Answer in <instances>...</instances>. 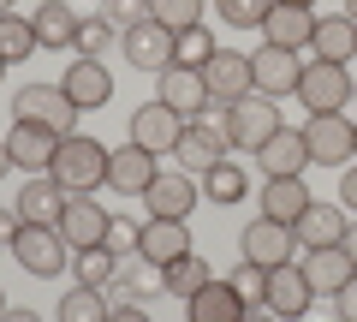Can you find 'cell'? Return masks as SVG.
<instances>
[{
	"label": "cell",
	"instance_id": "ac0fdd59",
	"mask_svg": "<svg viewBox=\"0 0 357 322\" xmlns=\"http://www.w3.org/2000/svg\"><path fill=\"white\" fill-rule=\"evenodd\" d=\"M250 78H256V90L262 96H274V102H280V96H298V78H304V66H298V54L292 48H256L250 54Z\"/></svg>",
	"mask_w": 357,
	"mask_h": 322
},
{
	"label": "cell",
	"instance_id": "f6af8a7d",
	"mask_svg": "<svg viewBox=\"0 0 357 322\" xmlns=\"http://www.w3.org/2000/svg\"><path fill=\"white\" fill-rule=\"evenodd\" d=\"M18 227H24V221H18V209H13V203H0V245H6V251H13Z\"/></svg>",
	"mask_w": 357,
	"mask_h": 322
},
{
	"label": "cell",
	"instance_id": "c3c4849f",
	"mask_svg": "<svg viewBox=\"0 0 357 322\" xmlns=\"http://www.w3.org/2000/svg\"><path fill=\"white\" fill-rule=\"evenodd\" d=\"M238 322H280V316H274V310H268V305H250V310H244Z\"/></svg>",
	"mask_w": 357,
	"mask_h": 322
},
{
	"label": "cell",
	"instance_id": "74e56055",
	"mask_svg": "<svg viewBox=\"0 0 357 322\" xmlns=\"http://www.w3.org/2000/svg\"><path fill=\"white\" fill-rule=\"evenodd\" d=\"M149 18H155V24H167V30L178 36V30L203 24V0H149Z\"/></svg>",
	"mask_w": 357,
	"mask_h": 322
},
{
	"label": "cell",
	"instance_id": "bcb514c9",
	"mask_svg": "<svg viewBox=\"0 0 357 322\" xmlns=\"http://www.w3.org/2000/svg\"><path fill=\"white\" fill-rule=\"evenodd\" d=\"M107 322H155V316H149V310H137V305H114V316H107Z\"/></svg>",
	"mask_w": 357,
	"mask_h": 322
},
{
	"label": "cell",
	"instance_id": "603a6c76",
	"mask_svg": "<svg viewBox=\"0 0 357 322\" xmlns=\"http://www.w3.org/2000/svg\"><path fill=\"white\" fill-rule=\"evenodd\" d=\"M137 251H143V257H149V263H161V269H167V263H178V257H191V227H185V221H161V215H149V221H143V239H137Z\"/></svg>",
	"mask_w": 357,
	"mask_h": 322
},
{
	"label": "cell",
	"instance_id": "836d02e7",
	"mask_svg": "<svg viewBox=\"0 0 357 322\" xmlns=\"http://www.w3.org/2000/svg\"><path fill=\"white\" fill-rule=\"evenodd\" d=\"M30 54H36V24L18 18V13H0V60L18 66V60H30Z\"/></svg>",
	"mask_w": 357,
	"mask_h": 322
},
{
	"label": "cell",
	"instance_id": "277c9868",
	"mask_svg": "<svg viewBox=\"0 0 357 322\" xmlns=\"http://www.w3.org/2000/svg\"><path fill=\"white\" fill-rule=\"evenodd\" d=\"M357 96V78L333 60H310L304 78H298V102L304 114H345V102Z\"/></svg>",
	"mask_w": 357,
	"mask_h": 322
},
{
	"label": "cell",
	"instance_id": "e575fe53",
	"mask_svg": "<svg viewBox=\"0 0 357 322\" xmlns=\"http://www.w3.org/2000/svg\"><path fill=\"white\" fill-rule=\"evenodd\" d=\"M208 281H215V269H208V263L197 257V251H191V257H178V263H167V293H173V298L203 293Z\"/></svg>",
	"mask_w": 357,
	"mask_h": 322
},
{
	"label": "cell",
	"instance_id": "7402d4cb",
	"mask_svg": "<svg viewBox=\"0 0 357 322\" xmlns=\"http://www.w3.org/2000/svg\"><path fill=\"white\" fill-rule=\"evenodd\" d=\"M155 293H167V269L161 263H149L137 251V257H119V281L107 286V298L114 305H137V298H155Z\"/></svg>",
	"mask_w": 357,
	"mask_h": 322
},
{
	"label": "cell",
	"instance_id": "681fc988",
	"mask_svg": "<svg viewBox=\"0 0 357 322\" xmlns=\"http://www.w3.org/2000/svg\"><path fill=\"white\" fill-rule=\"evenodd\" d=\"M345 257L357 263V221H351V227H345Z\"/></svg>",
	"mask_w": 357,
	"mask_h": 322
},
{
	"label": "cell",
	"instance_id": "d6986e66",
	"mask_svg": "<svg viewBox=\"0 0 357 322\" xmlns=\"http://www.w3.org/2000/svg\"><path fill=\"white\" fill-rule=\"evenodd\" d=\"M256 161H262L268 180H304L310 168V149H304V126H280L274 138L256 149Z\"/></svg>",
	"mask_w": 357,
	"mask_h": 322
},
{
	"label": "cell",
	"instance_id": "44dd1931",
	"mask_svg": "<svg viewBox=\"0 0 357 322\" xmlns=\"http://www.w3.org/2000/svg\"><path fill=\"white\" fill-rule=\"evenodd\" d=\"M345 227H351V215H345L340 203H310L304 215H298V251H328V245H345Z\"/></svg>",
	"mask_w": 357,
	"mask_h": 322
},
{
	"label": "cell",
	"instance_id": "d6a6232c",
	"mask_svg": "<svg viewBox=\"0 0 357 322\" xmlns=\"http://www.w3.org/2000/svg\"><path fill=\"white\" fill-rule=\"evenodd\" d=\"M72 281H77V286H102V293H107V286L119 281V257H114L107 245L72 251Z\"/></svg>",
	"mask_w": 357,
	"mask_h": 322
},
{
	"label": "cell",
	"instance_id": "60d3db41",
	"mask_svg": "<svg viewBox=\"0 0 357 322\" xmlns=\"http://www.w3.org/2000/svg\"><path fill=\"white\" fill-rule=\"evenodd\" d=\"M137 239H143V221H126V215L107 221V251L114 257H137Z\"/></svg>",
	"mask_w": 357,
	"mask_h": 322
},
{
	"label": "cell",
	"instance_id": "f35d334b",
	"mask_svg": "<svg viewBox=\"0 0 357 322\" xmlns=\"http://www.w3.org/2000/svg\"><path fill=\"white\" fill-rule=\"evenodd\" d=\"M215 13L227 18L232 30H262V18L274 13V0H215Z\"/></svg>",
	"mask_w": 357,
	"mask_h": 322
},
{
	"label": "cell",
	"instance_id": "4316f807",
	"mask_svg": "<svg viewBox=\"0 0 357 322\" xmlns=\"http://www.w3.org/2000/svg\"><path fill=\"white\" fill-rule=\"evenodd\" d=\"M77 18L66 0H42L36 13H30V24H36V48H54V54H72V36H77Z\"/></svg>",
	"mask_w": 357,
	"mask_h": 322
},
{
	"label": "cell",
	"instance_id": "11a10c76",
	"mask_svg": "<svg viewBox=\"0 0 357 322\" xmlns=\"http://www.w3.org/2000/svg\"><path fill=\"white\" fill-rule=\"evenodd\" d=\"M0 310H6V286H0Z\"/></svg>",
	"mask_w": 357,
	"mask_h": 322
},
{
	"label": "cell",
	"instance_id": "4dcf8cb0",
	"mask_svg": "<svg viewBox=\"0 0 357 322\" xmlns=\"http://www.w3.org/2000/svg\"><path fill=\"white\" fill-rule=\"evenodd\" d=\"M107 316H114V298L102 286H77L72 281V293L54 298V322H107Z\"/></svg>",
	"mask_w": 357,
	"mask_h": 322
},
{
	"label": "cell",
	"instance_id": "d4e9b609",
	"mask_svg": "<svg viewBox=\"0 0 357 322\" xmlns=\"http://www.w3.org/2000/svg\"><path fill=\"white\" fill-rule=\"evenodd\" d=\"M310 36H316V13L310 6H274V13L262 18V42L268 48H310Z\"/></svg>",
	"mask_w": 357,
	"mask_h": 322
},
{
	"label": "cell",
	"instance_id": "3957f363",
	"mask_svg": "<svg viewBox=\"0 0 357 322\" xmlns=\"http://www.w3.org/2000/svg\"><path fill=\"white\" fill-rule=\"evenodd\" d=\"M304 149H310V168H351V161H357V119H345V114H310Z\"/></svg>",
	"mask_w": 357,
	"mask_h": 322
},
{
	"label": "cell",
	"instance_id": "7c38bea8",
	"mask_svg": "<svg viewBox=\"0 0 357 322\" xmlns=\"http://www.w3.org/2000/svg\"><path fill=\"white\" fill-rule=\"evenodd\" d=\"M203 84H208V102H238V96H250L256 90V78H250V54H238V48H215L208 54V66H203Z\"/></svg>",
	"mask_w": 357,
	"mask_h": 322
},
{
	"label": "cell",
	"instance_id": "f907efd6",
	"mask_svg": "<svg viewBox=\"0 0 357 322\" xmlns=\"http://www.w3.org/2000/svg\"><path fill=\"white\" fill-rule=\"evenodd\" d=\"M13 173V149H6V138H0V180Z\"/></svg>",
	"mask_w": 357,
	"mask_h": 322
},
{
	"label": "cell",
	"instance_id": "8992f818",
	"mask_svg": "<svg viewBox=\"0 0 357 322\" xmlns=\"http://www.w3.org/2000/svg\"><path fill=\"white\" fill-rule=\"evenodd\" d=\"M268 310L280 322H304L310 316V305H316V286H310V275H304V263H274L268 269V298H262Z\"/></svg>",
	"mask_w": 357,
	"mask_h": 322
},
{
	"label": "cell",
	"instance_id": "8d00e7d4",
	"mask_svg": "<svg viewBox=\"0 0 357 322\" xmlns=\"http://www.w3.org/2000/svg\"><path fill=\"white\" fill-rule=\"evenodd\" d=\"M208 54H215V36H208V24H191L173 36V66H191V72H203Z\"/></svg>",
	"mask_w": 357,
	"mask_h": 322
},
{
	"label": "cell",
	"instance_id": "9f6ffc18",
	"mask_svg": "<svg viewBox=\"0 0 357 322\" xmlns=\"http://www.w3.org/2000/svg\"><path fill=\"white\" fill-rule=\"evenodd\" d=\"M0 78H6V60H0Z\"/></svg>",
	"mask_w": 357,
	"mask_h": 322
},
{
	"label": "cell",
	"instance_id": "f5cc1de1",
	"mask_svg": "<svg viewBox=\"0 0 357 322\" xmlns=\"http://www.w3.org/2000/svg\"><path fill=\"white\" fill-rule=\"evenodd\" d=\"M340 13H345V18H351V24H357V0H345V6H340Z\"/></svg>",
	"mask_w": 357,
	"mask_h": 322
},
{
	"label": "cell",
	"instance_id": "816d5d0a",
	"mask_svg": "<svg viewBox=\"0 0 357 322\" xmlns=\"http://www.w3.org/2000/svg\"><path fill=\"white\" fill-rule=\"evenodd\" d=\"M274 6H310V13H316V0H274Z\"/></svg>",
	"mask_w": 357,
	"mask_h": 322
},
{
	"label": "cell",
	"instance_id": "4fadbf2b",
	"mask_svg": "<svg viewBox=\"0 0 357 322\" xmlns=\"http://www.w3.org/2000/svg\"><path fill=\"white\" fill-rule=\"evenodd\" d=\"M238 251H244V263L274 269V263H292V257H298V233L280 227V221H268V215H256L250 227L238 233Z\"/></svg>",
	"mask_w": 357,
	"mask_h": 322
},
{
	"label": "cell",
	"instance_id": "f1b7e54d",
	"mask_svg": "<svg viewBox=\"0 0 357 322\" xmlns=\"http://www.w3.org/2000/svg\"><path fill=\"white\" fill-rule=\"evenodd\" d=\"M310 203H316V197H310L304 180H268L262 185V215L280 221V227H298V215H304Z\"/></svg>",
	"mask_w": 357,
	"mask_h": 322
},
{
	"label": "cell",
	"instance_id": "ee69618b",
	"mask_svg": "<svg viewBox=\"0 0 357 322\" xmlns=\"http://www.w3.org/2000/svg\"><path fill=\"white\" fill-rule=\"evenodd\" d=\"M340 209L357 221V168H340Z\"/></svg>",
	"mask_w": 357,
	"mask_h": 322
},
{
	"label": "cell",
	"instance_id": "5bb4252c",
	"mask_svg": "<svg viewBox=\"0 0 357 322\" xmlns=\"http://www.w3.org/2000/svg\"><path fill=\"white\" fill-rule=\"evenodd\" d=\"M60 131L36 126V119H13V131H6V149H13V168L24 173H48L54 168V155H60Z\"/></svg>",
	"mask_w": 357,
	"mask_h": 322
},
{
	"label": "cell",
	"instance_id": "f546056e",
	"mask_svg": "<svg viewBox=\"0 0 357 322\" xmlns=\"http://www.w3.org/2000/svg\"><path fill=\"white\" fill-rule=\"evenodd\" d=\"M310 54H316V60H333V66H345V60L357 54V24H351L345 13H333V18H316Z\"/></svg>",
	"mask_w": 357,
	"mask_h": 322
},
{
	"label": "cell",
	"instance_id": "e0dca14e",
	"mask_svg": "<svg viewBox=\"0 0 357 322\" xmlns=\"http://www.w3.org/2000/svg\"><path fill=\"white\" fill-rule=\"evenodd\" d=\"M60 90L72 96V108H77V114H89V108H107V102H114V72H107L102 60H84V54H77V60L66 66Z\"/></svg>",
	"mask_w": 357,
	"mask_h": 322
},
{
	"label": "cell",
	"instance_id": "8fae6325",
	"mask_svg": "<svg viewBox=\"0 0 357 322\" xmlns=\"http://www.w3.org/2000/svg\"><path fill=\"white\" fill-rule=\"evenodd\" d=\"M119 48H126V66H137V72H155V78H161L167 66H173V30L155 24V18H137V24L119 36Z\"/></svg>",
	"mask_w": 357,
	"mask_h": 322
},
{
	"label": "cell",
	"instance_id": "9a60e30c",
	"mask_svg": "<svg viewBox=\"0 0 357 322\" xmlns=\"http://www.w3.org/2000/svg\"><path fill=\"white\" fill-rule=\"evenodd\" d=\"M107 209L96 203V197H66V209H60V221H54V227H60V239L72 251H89V245H107Z\"/></svg>",
	"mask_w": 357,
	"mask_h": 322
},
{
	"label": "cell",
	"instance_id": "1f68e13d",
	"mask_svg": "<svg viewBox=\"0 0 357 322\" xmlns=\"http://www.w3.org/2000/svg\"><path fill=\"white\" fill-rule=\"evenodd\" d=\"M197 185H203L208 203H244V197H250V173H244L232 155H227V161H215L208 173H197Z\"/></svg>",
	"mask_w": 357,
	"mask_h": 322
},
{
	"label": "cell",
	"instance_id": "30bf717a",
	"mask_svg": "<svg viewBox=\"0 0 357 322\" xmlns=\"http://www.w3.org/2000/svg\"><path fill=\"white\" fill-rule=\"evenodd\" d=\"M155 102H167L185 126L203 119V114H208V84H203V72H191V66H167V72L155 78Z\"/></svg>",
	"mask_w": 357,
	"mask_h": 322
},
{
	"label": "cell",
	"instance_id": "2e32d148",
	"mask_svg": "<svg viewBox=\"0 0 357 322\" xmlns=\"http://www.w3.org/2000/svg\"><path fill=\"white\" fill-rule=\"evenodd\" d=\"M155 173H161V155L137 149V143H119V149H107V185H114L119 197H143L155 185Z\"/></svg>",
	"mask_w": 357,
	"mask_h": 322
},
{
	"label": "cell",
	"instance_id": "7dc6e473",
	"mask_svg": "<svg viewBox=\"0 0 357 322\" xmlns=\"http://www.w3.org/2000/svg\"><path fill=\"white\" fill-rule=\"evenodd\" d=\"M0 322H42V316L30 305H6V310H0Z\"/></svg>",
	"mask_w": 357,
	"mask_h": 322
},
{
	"label": "cell",
	"instance_id": "83f0119b",
	"mask_svg": "<svg viewBox=\"0 0 357 322\" xmlns=\"http://www.w3.org/2000/svg\"><path fill=\"white\" fill-rule=\"evenodd\" d=\"M244 310H250V305L232 293V281H208L203 293L185 298V316H191V322H238Z\"/></svg>",
	"mask_w": 357,
	"mask_h": 322
},
{
	"label": "cell",
	"instance_id": "b9f144b4",
	"mask_svg": "<svg viewBox=\"0 0 357 322\" xmlns=\"http://www.w3.org/2000/svg\"><path fill=\"white\" fill-rule=\"evenodd\" d=\"M102 18L119 30V36H126L137 18H149V0H102Z\"/></svg>",
	"mask_w": 357,
	"mask_h": 322
},
{
	"label": "cell",
	"instance_id": "ffe728a7",
	"mask_svg": "<svg viewBox=\"0 0 357 322\" xmlns=\"http://www.w3.org/2000/svg\"><path fill=\"white\" fill-rule=\"evenodd\" d=\"M178 131H185V119H178L167 102H143L137 114H131V143L149 149V155H173Z\"/></svg>",
	"mask_w": 357,
	"mask_h": 322
},
{
	"label": "cell",
	"instance_id": "5b68a950",
	"mask_svg": "<svg viewBox=\"0 0 357 322\" xmlns=\"http://www.w3.org/2000/svg\"><path fill=\"white\" fill-rule=\"evenodd\" d=\"M13 257H18V269H24V275L54 281V275H66V263H72V245L60 239V227H18Z\"/></svg>",
	"mask_w": 357,
	"mask_h": 322
},
{
	"label": "cell",
	"instance_id": "ab89813d",
	"mask_svg": "<svg viewBox=\"0 0 357 322\" xmlns=\"http://www.w3.org/2000/svg\"><path fill=\"white\" fill-rule=\"evenodd\" d=\"M227 281H232V293H238L244 305H262V298H268V269H262V263H238Z\"/></svg>",
	"mask_w": 357,
	"mask_h": 322
},
{
	"label": "cell",
	"instance_id": "6da1fadb",
	"mask_svg": "<svg viewBox=\"0 0 357 322\" xmlns=\"http://www.w3.org/2000/svg\"><path fill=\"white\" fill-rule=\"evenodd\" d=\"M48 180L60 185L66 197H96L107 185V143L84 138V131H72V138L60 143V155H54Z\"/></svg>",
	"mask_w": 357,
	"mask_h": 322
},
{
	"label": "cell",
	"instance_id": "9c48e42d",
	"mask_svg": "<svg viewBox=\"0 0 357 322\" xmlns=\"http://www.w3.org/2000/svg\"><path fill=\"white\" fill-rule=\"evenodd\" d=\"M227 155H232L227 131L208 126V119H191V126L178 131V143H173V168H185V173H208L215 161H227Z\"/></svg>",
	"mask_w": 357,
	"mask_h": 322
},
{
	"label": "cell",
	"instance_id": "db71d44e",
	"mask_svg": "<svg viewBox=\"0 0 357 322\" xmlns=\"http://www.w3.org/2000/svg\"><path fill=\"white\" fill-rule=\"evenodd\" d=\"M0 13H18V0H0Z\"/></svg>",
	"mask_w": 357,
	"mask_h": 322
},
{
	"label": "cell",
	"instance_id": "52a82bcc",
	"mask_svg": "<svg viewBox=\"0 0 357 322\" xmlns=\"http://www.w3.org/2000/svg\"><path fill=\"white\" fill-rule=\"evenodd\" d=\"M13 119H36V126H48V131H60V138H72L77 108H72V96H66L60 84H24V90L13 96Z\"/></svg>",
	"mask_w": 357,
	"mask_h": 322
},
{
	"label": "cell",
	"instance_id": "ba28073f",
	"mask_svg": "<svg viewBox=\"0 0 357 322\" xmlns=\"http://www.w3.org/2000/svg\"><path fill=\"white\" fill-rule=\"evenodd\" d=\"M197 197H203L197 173H185V168H161V173H155V185L143 191V209H149V215H161V221H185V215L197 209Z\"/></svg>",
	"mask_w": 357,
	"mask_h": 322
},
{
	"label": "cell",
	"instance_id": "7a4b0ae2",
	"mask_svg": "<svg viewBox=\"0 0 357 322\" xmlns=\"http://www.w3.org/2000/svg\"><path fill=\"white\" fill-rule=\"evenodd\" d=\"M280 126H286L280 108H274V96H262V90H250V96H238V102H227V114H220L227 143H232V149H244V155H256Z\"/></svg>",
	"mask_w": 357,
	"mask_h": 322
},
{
	"label": "cell",
	"instance_id": "7bdbcfd3",
	"mask_svg": "<svg viewBox=\"0 0 357 322\" xmlns=\"http://www.w3.org/2000/svg\"><path fill=\"white\" fill-rule=\"evenodd\" d=\"M333 310H340V322H357V275L333 293Z\"/></svg>",
	"mask_w": 357,
	"mask_h": 322
},
{
	"label": "cell",
	"instance_id": "484cf974",
	"mask_svg": "<svg viewBox=\"0 0 357 322\" xmlns=\"http://www.w3.org/2000/svg\"><path fill=\"white\" fill-rule=\"evenodd\" d=\"M298 263H304V275H310V286H316V298L321 293H340L345 281H351L357 275V263L345 257V245H328V251H298Z\"/></svg>",
	"mask_w": 357,
	"mask_h": 322
},
{
	"label": "cell",
	"instance_id": "d590c367",
	"mask_svg": "<svg viewBox=\"0 0 357 322\" xmlns=\"http://www.w3.org/2000/svg\"><path fill=\"white\" fill-rule=\"evenodd\" d=\"M119 42V30L107 24L102 13H89V18H77V36H72V54H84V60H102L107 48Z\"/></svg>",
	"mask_w": 357,
	"mask_h": 322
},
{
	"label": "cell",
	"instance_id": "cb8c5ba5",
	"mask_svg": "<svg viewBox=\"0 0 357 322\" xmlns=\"http://www.w3.org/2000/svg\"><path fill=\"white\" fill-rule=\"evenodd\" d=\"M13 209H18V221H24V227H54V221H60V209H66V191L48 180V173H30Z\"/></svg>",
	"mask_w": 357,
	"mask_h": 322
}]
</instances>
